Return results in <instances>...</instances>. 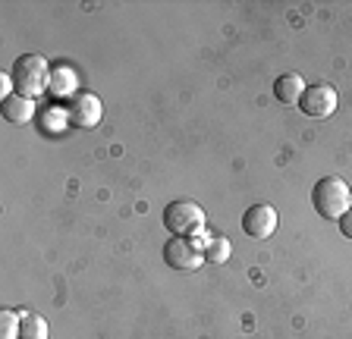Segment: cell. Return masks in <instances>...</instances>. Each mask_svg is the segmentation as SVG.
I'll return each instance as SVG.
<instances>
[{
	"label": "cell",
	"mask_w": 352,
	"mask_h": 339,
	"mask_svg": "<svg viewBox=\"0 0 352 339\" xmlns=\"http://www.w3.org/2000/svg\"><path fill=\"white\" fill-rule=\"evenodd\" d=\"M51 73H54L51 63H47L41 54H25V57H19L13 63L10 79H13L16 95L32 97V101H35L38 95L51 91Z\"/></svg>",
	"instance_id": "obj_1"
},
{
	"label": "cell",
	"mask_w": 352,
	"mask_h": 339,
	"mask_svg": "<svg viewBox=\"0 0 352 339\" xmlns=\"http://www.w3.org/2000/svg\"><path fill=\"white\" fill-rule=\"evenodd\" d=\"M311 204L324 220H340L352 207V189L340 176H324L311 189Z\"/></svg>",
	"instance_id": "obj_2"
},
{
	"label": "cell",
	"mask_w": 352,
	"mask_h": 339,
	"mask_svg": "<svg viewBox=\"0 0 352 339\" xmlns=\"http://www.w3.org/2000/svg\"><path fill=\"white\" fill-rule=\"evenodd\" d=\"M164 226L173 236H195L198 229H205V211L195 201H170L164 207Z\"/></svg>",
	"instance_id": "obj_3"
},
{
	"label": "cell",
	"mask_w": 352,
	"mask_h": 339,
	"mask_svg": "<svg viewBox=\"0 0 352 339\" xmlns=\"http://www.w3.org/2000/svg\"><path fill=\"white\" fill-rule=\"evenodd\" d=\"M299 107H302V113H305V117H311V119L330 117V113L337 110V89H333V85H327V82H315V85H308V89H305Z\"/></svg>",
	"instance_id": "obj_4"
},
{
	"label": "cell",
	"mask_w": 352,
	"mask_h": 339,
	"mask_svg": "<svg viewBox=\"0 0 352 339\" xmlns=\"http://www.w3.org/2000/svg\"><path fill=\"white\" fill-rule=\"evenodd\" d=\"M164 264L173 267V270H198V267L205 264V255L192 245V239L173 236L164 245Z\"/></svg>",
	"instance_id": "obj_5"
},
{
	"label": "cell",
	"mask_w": 352,
	"mask_h": 339,
	"mask_svg": "<svg viewBox=\"0 0 352 339\" xmlns=\"http://www.w3.org/2000/svg\"><path fill=\"white\" fill-rule=\"evenodd\" d=\"M277 226H280V217L271 204H252L242 214V229L252 239H271L277 233Z\"/></svg>",
	"instance_id": "obj_6"
},
{
	"label": "cell",
	"mask_w": 352,
	"mask_h": 339,
	"mask_svg": "<svg viewBox=\"0 0 352 339\" xmlns=\"http://www.w3.org/2000/svg\"><path fill=\"white\" fill-rule=\"evenodd\" d=\"M66 113H69V123L79 126V129H95V126L101 123V117H104V104L98 101L95 95H88V91H79V95L69 101Z\"/></svg>",
	"instance_id": "obj_7"
},
{
	"label": "cell",
	"mask_w": 352,
	"mask_h": 339,
	"mask_svg": "<svg viewBox=\"0 0 352 339\" xmlns=\"http://www.w3.org/2000/svg\"><path fill=\"white\" fill-rule=\"evenodd\" d=\"M35 117L38 113H35V101H32V97H22V95L3 97V119H7V123L22 126V123H29V119H35Z\"/></svg>",
	"instance_id": "obj_8"
},
{
	"label": "cell",
	"mask_w": 352,
	"mask_h": 339,
	"mask_svg": "<svg viewBox=\"0 0 352 339\" xmlns=\"http://www.w3.org/2000/svg\"><path fill=\"white\" fill-rule=\"evenodd\" d=\"M305 79L302 75H296V73H286V75H280L277 82H274V97H277L280 104H299L302 101V95H305Z\"/></svg>",
	"instance_id": "obj_9"
},
{
	"label": "cell",
	"mask_w": 352,
	"mask_h": 339,
	"mask_svg": "<svg viewBox=\"0 0 352 339\" xmlns=\"http://www.w3.org/2000/svg\"><path fill=\"white\" fill-rule=\"evenodd\" d=\"M51 95L54 97H69L73 101L76 95H79V75H76V69H69V67H54V73H51Z\"/></svg>",
	"instance_id": "obj_10"
},
{
	"label": "cell",
	"mask_w": 352,
	"mask_h": 339,
	"mask_svg": "<svg viewBox=\"0 0 352 339\" xmlns=\"http://www.w3.org/2000/svg\"><path fill=\"white\" fill-rule=\"evenodd\" d=\"M22 314V330L19 339H47V320L35 311H19Z\"/></svg>",
	"instance_id": "obj_11"
},
{
	"label": "cell",
	"mask_w": 352,
	"mask_h": 339,
	"mask_svg": "<svg viewBox=\"0 0 352 339\" xmlns=\"http://www.w3.org/2000/svg\"><path fill=\"white\" fill-rule=\"evenodd\" d=\"M38 123H41L44 132H63L69 126V113L63 107H47L44 113H38Z\"/></svg>",
	"instance_id": "obj_12"
},
{
	"label": "cell",
	"mask_w": 352,
	"mask_h": 339,
	"mask_svg": "<svg viewBox=\"0 0 352 339\" xmlns=\"http://www.w3.org/2000/svg\"><path fill=\"white\" fill-rule=\"evenodd\" d=\"M19 330H22V314L19 311H10V308L0 311V336L3 339H19Z\"/></svg>",
	"instance_id": "obj_13"
},
{
	"label": "cell",
	"mask_w": 352,
	"mask_h": 339,
	"mask_svg": "<svg viewBox=\"0 0 352 339\" xmlns=\"http://www.w3.org/2000/svg\"><path fill=\"white\" fill-rule=\"evenodd\" d=\"M230 258V239L227 236H214L205 248V261L208 264H223Z\"/></svg>",
	"instance_id": "obj_14"
},
{
	"label": "cell",
	"mask_w": 352,
	"mask_h": 339,
	"mask_svg": "<svg viewBox=\"0 0 352 339\" xmlns=\"http://www.w3.org/2000/svg\"><path fill=\"white\" fill-rule=\"evenodd\" d=\"M340 233H343V239H352V207L340 217Z\"/></svg>",
	"instance_id": "obj_15"
}]
</instances>
